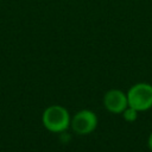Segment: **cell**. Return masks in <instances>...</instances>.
Segmentation results:
<instances>
[{
  "mask_svg": "<svg viewBox=\"0 0 152 152\" xmlns=\"http://www.w3.org/2000/svg\"><path fill=\"white\" fill-rule=\"evenodd\" d=\"M97 124V116L93 110L82 109L71 116L70 127L78 135H88L96 129Z\"/></svg>",
  "mask_w": 152,
  "mask_h": 152,
  "instance_id": "obj_3",
  "label": "cell"
},
{
  "mask_svg": "<svg viewBox=\"0 0 152 152\" xmlns=\"http://www.w3.org/2000/svg\"><path fill=\"white\" fill-rule=\"evenodd\" d=\"M126 94L128 106L138 112H145L152 108V84L147 82L135 83Z\"/></svg>",
  "mask_w": 152,
  "mask_h": 152,
  "instance_id": "obj_2",
  "label": "cell"
},
{
  "mask_svg": "<svg viewBox=\"0 0 152 152\" xmlns=\"http://www.w3.org/2000/svg\"><path fill=\"white\" fill-rule=\"evenodd\" d=\"M138 110L137 109H134V108H132V107H127L121 114H122V118L125 119V121H127V122H134L137 119H138Z\"/></svg>",
  "mask_w": 152,
  "mask_h": 152,
  "instance_id": "obj_5",
  "label": "cell"
},
{
  "mask_svg": "<svg viewBox=\"0 0 152 152\" xmlns=\"http://www.w3.org/2000/svg\"><path fill=\"white\" fill-rule=\"evenodd\" d=\"M147 146H148L150 151L152 152V132H151V134L148 135V139H147Z\"/></svg>",
  "mask_w": 152,
  "mask_h": 152,
  "instance_id": "obj_6",
  "label": "cell"
},
{
  "mask_svg": "<svg viewBox=\"0 0 152 152\" xmlns=\"http://www.w3.org/2000/svg\"><path fill=\"white\" fill-rule=\"evenodd\" d=\"M103 106L113 114H121L128 107L127 94L120 89H110L103 96Z\"/></svg>",
  "mask_w": 152,
  "mask_h": 152,
  "instance_id": "obj_4",
  "label": "cell"
},
{
  "mask_svg": "<svg viewBox=\"0 0 152 152\" xmlns=\"http://www.w3.org/2000/svg\"><path fill=\"white\" fill-rule=\"evenodd\" d=\"M43 126L52 133H64L71 122L69 110L61 104H52L45 108L42 115Z\"/></svg>",
  "mask_w": 152,
  "mask_h": 152,
  "instance_id": "obj_1",
  "label": "cell"
}]
</instances>
